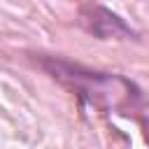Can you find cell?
<instances>
[{
	"instance_id": "obj_1",
	"label": "cell",
	"mask_w": 149,
	"mask_h": 149,
	"mask_svg": "<svg viewBox=\"0 0 149 149\" xmlns=\"http://www.w3.org/2000/svg\"><path fill=\"white\" fill-rule=\"evenodd\" d=\"M40 65L61 84L70 86L81 100H88L91 105H107V107H128L133 109L135 102H142L140 88L119 77V74H107V72H95L84 65L56 58V56H44L40 58Z\"/></svg>"
},
{
	"instance_id": "obj_2",
	"label": "cell",
	"mask_w": 149,
	"mask_h": 149,
	"mask_svg": "<svg viewBox=\"0 0 149 149\" xmlns=\"http://www.w3.org/2000/svg\"><path fill=\"white\" fill-rule=\"evenodd\" d=\"M81 21L84 26L100 40H112V37H119V40H126V37H135V33L116 16L112 14L109 9L100 7V5H88L84 7L81 12Z\"/></svg>"
}]
</instances>
